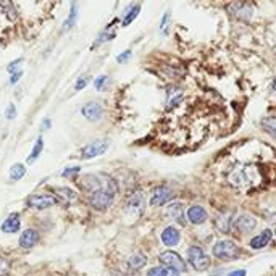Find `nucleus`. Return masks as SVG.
<instances>
[{
	"instance_id": "1",
	"label": "nucleus",
	"mask_w": 276,
	"mask_h": 276,
	"mask_svg": "<svg viewBox=\"0 0 276 276\" xmlns=\"http://www.w3.org/2000/svg\"><path fill=\"white\" fill-rule=\"evenodd\" d=\"M84 186L91 189L89 203L96 210H107L113 203L118 186L113 178L107 175H89L84 178Z\"/></svg>"
},
{
	"instance_id": "2",
	"label": "nucleus",
	"mask_w": 276,
	"mask_h": 276,
	"mask_svg": "<svg viewBox=\"0 0 276 276\" xmlns=\"http://www.w3.org/2000/svg\"><path fill=\"white\" fill-rule=\"evenodd\" d=\"M213 255L220 258V260H234L239 255V249H237V246L233 241L223 239L213 246Z\"/></svg>"
},
{
	"instance_id": "3",
	"label": "nucleus",
	"mask_w": 276,
	"mask_h": 276,
	"mask_svg": "<svg viewBox=\"0 0 276 276\" xmlns=\"http://www.w3.org/2000/svg\"><path fill=\"white\" fill-rule=\"evenodd\" d=\"M187 260H189V263L197 272H203V270H207L210 267V258L205 255V252L199 246L189 247V251H187Z\"/></svg>"
},
{
	"instance_id": "4",
	"label": "nucleus",
	"mask_w": 276,
	"mask_h": 276,
	"mask_svg": "<svg viewBox=\"0 0 276 276\" xmlns=\"http://www.w3.org/2000/svg\"><path fill=\"white\" fill-rule=\"evenodd\" d=\"M158 260H160V263H162V265H165L167 268H173V270H176V272H179V273L187 272L186 262L173 251L162 252V253H160V257H158Z\"/></svg>"
},
{
	"instance_id": "5",
	"label": "nucleus",
	"mask_w": 276,
	"mask_h": 276,
	"mask_svg": "<svg viewBox=\"0 0 276 276\" xmlns=\"http://www.w3.org/2000/svg\"><path fill=\"white\" fill-rule=\"evenodd\" d=\"M58 201L55 199L53 196H49V194H32L27 197V207L31 208H39V210H44V208H50L53 207L55 203Z\"/></svg>"
},
{
	"instance_id": "6",
	"label": "nucleus",
	"mask_w": 276,
	"mask_h": 276,
	"mask_svg": "<svg viewBox=\"0 0 276 276\" xmlns=\"http://www.w3.org/2000/svg\"><path fill=\"white\" fill-rule=\"evenodd\" d=\"M175 197V192L167 186H160L157 189H153L152 197H151V205L152 207H162L167 202H170Z\"/></svg>"
},
{
	"instance_id": "7",
	"label": "nucleus",
	"mask_w": 276,
	"mask_h": 276,
	"mask_svg": "<svg viewBox=\"0 0 276 276\" xmlns=\"http://www.w3.org/2000/svg\"><path fill=\"white\" fill-rule=\"evenodd\" d=\"M257 226V220L252 217V215H241V217H237L234 222H233V228L236 233H241V234H246V233H251V231Z\"/></svg>"
},
{
	"instance_id": "8",
	"label": "nucleus",
	"mask_w": 276,
	"mask_h": 276,
	"mask_svg": "<svg viewBox=\"0 0 276 276\" xmlns=\"http://www.w3.org/2000/svg\"><path fill=\"white\" fill-rule=\"evenodd\" d=\"M107 149H108V142L107 141H96V142H92V144L86 146L84 149H82L81 158H84V160L96 158L99 155H102V153L105 152Z\"/></svg>"
},
{
	"instance_id": "9",
	"label": "nucleus",
	"mask_w": 276,
	"mask_h": 276,
	"mask_svg": "<svg viewBox=\"0 0 276 276\" xmlns=\"http://www.w3.org/2000/svg\"><path fill=\"white\" fill-rule=\"evenodd\" d=\"M167 215L173 220V222L179 223L181 226H186V215H184V208L179 202H173L170 203L167 208Z\"/></svg>"
},
{
	"instance_id": "10",
	"label": "nucleus",
	"mask_w": 276,
	"mask_h": 276,
	"mask_svg": "<svg viewBox=\"0 0 276 276\" xmlns=\"http://www.w3.org/2000/svg\"><path fill=\"white\" fill-rule=\"evenodd\" d=\"M102 113H103V108L100 103L97 102H89L86 103L84 107H82V115L89 120V121H97L102 118Z\"/></svg>"
},
{
	"instance_id": "11",
	"label": "nucleus",
	"mask_w": 276,
	"mask_h": 276,
	"mask_svg": "<svg viewBox=\"0 0 276 276\" xmlns=\"http://www.w3.org/2000/svg\"><path fill=\"white\" fill-rule=\"evenodd\" d=\"M187 220H189L192 225H203L207 222L205 208L201 205H192L189 210H187Z\"/></svg>"
},
{
	"instance_id": "12",
	"label": "nucleus",
	"mask_w": 276,
	"mask_h": 276,
	"mask_svg": "<svg viewBox=\"0 0 276 276\" xmlns=\"http://www.w3.org/2000/svg\"><path fill=\"white\" fill-rule=\"evenodd\" d=\"M146 207V199H144V194H142L141 191H136L132 192L131 197L128 199V208L131 212H136V213H142Z\"/></svg>"
},
{
	"instance_id": "13",
	"label": "nucleus",
	"mask_w": 276,
	"mask_h": 276,
	"mask_svg": "<svg viewBox=\"0 0 276 276\" xmlns=\"http://www.w3.org/2000/svg\"><path fill=\"white\" fill-rule=\"evenodd\" d=\"M272 236H273L272 231H270V229H263L260 234L255 236L253 239H251V242H249L251 249L258 251V249H263V247H267L270 244V241H272Z\"/></svg>"
},
{
	"instance_id": "14",
	"label": "nucleus",
	"mask_w": 276,
	"mask_h": 276,
	"mask_svg": "<svg viewBox=\"0 0 276 276\" xmlns=\"http://www.w3.org/2000/svg\"><path fill=\"white\" fill-rule=\"evenodd\" d=\"M39 242V233L36 229H26L25 233H21L20 236V246L23 249H31Z\"/></svg>"
},
{
	"instance_id": "15",
	"label": "nucleus",
	"mask_w": 276,
	"mask_h": 276,
	"mask_svg": "<svg viewBox=\"0 0 276 276\" xmlns=\"http://www.w3.org/2000/svg\"><path fill=\"white\" fill-rule=\"evenodd\" d=\"M229 12L239 20H249L252 18V7L249 3H233L229 5Z\"/></svg>"
},
{
	"instance_id": "16",
	"label": "nucleus",
	"mask_w": 276,
	"mask_h": 276,
	"mask_svg": "<svg viewBox=\"0 0 276 276\" xmlns=\"http://www.w3.org/2000/svg\"><path fill=\"white\" fill-rule=\"evenodd\" d=\"M20 226H21L20 215L18 213H12V215H8L7 220L3 222L2 231H3V233H7V234H13V233H18Z\"/></svg>"
},
{
	"instance_id": "17",
	"label": "nucleus",
	"mask_w": 276,
	"mask_h": 276,
	"mask_svg": "<svg viewBox=\"0 0 276 276\" xmlns=\"http://www.w3.org/2000/svg\"><path fill=\"white\" fill-rule=\"evenodd\" d=\"M52 191L65 205H70V203H73L76 201V192L73 189H70V187H52Z\"/></svg>"
},
{
	"instance_id": "18",
	"label": "nucleus",
	"mask_w": 276,
	"mask_h": 276,
	"mask_svg": "<svg viewBox=\"0 0 276 276\" xmlns=\"http://www.w3.org/2000/svg\"><path fill=\"white\" fill-rule=\"evenodd\" d=\"M179 231L175 228V226H168V228H165V231L162 233V241L165 246L168 247H173L179 242Z\"/></svg>"
},
{
	"instance_id": "19",
	"label": "nucleus",
	"mask_w": 276,
	"mask_h": 276,
	"mask_svg": "<svg viewBox=\"0 0 276 276\" xmlns=\"http://www.w3.org/2000/svg\"><path fill=\"white\" fill-rule=\"evenodd\" d=\"M233 215L231 213H222L218 215L217 220H215V225H217L218 231H222V233H228L231 229V226H233Z\"/></svg>"
},
{
	"instance_id": "20",
	"label": "nucleus",
	"mask_w": 276,
	"mask_h": 276,
	"mask_svg": "<svg viewBox=\"0 0 276 276\" xmlns=\"http://www.w3.org/2000/svg\"><path fill=\"white\" fill-rule=\"evenodd\" d=\"M146 263H147V258L144 253H134V255H131L128 258V267H129V270H132V272L141 270Z\"/></svg>"
},
{
	"instance_id": "21",
	"label": "nucleus",
	"mask_w": 276,
	"mask_h": 276,
	"mask_svg": "<svg viewBox=\"0 0 276 276\" xmlns=\"http://www.w3.org/2000/svg\"><path fill=\"white\" fill-rule=\"evenodd\" d=\"M184 99V92L181 89H171L168 91V97H167V103H168V108L178 105V103L183 102Z\"/></svg>"
},
{
	"instance_id": "22",
	"label": "nucleus",
	"mask_w": 276,
	"mask_h": 276,
	"mask_svg": "<svg viewBox=\"0 0 276 276\" xmlns=\"http://www.w3.org/2000/svg\"><path fill=\"white\" fill-rule=\"evenodd\" d=\"M262 128L263 131L276 139V117H268L262 120Z\"/></svg>"
},
{
	"instance_id": "23",
	"label": "nucleus",
	"mask_w": 276,
	"mask_h": 276,
	"mask_svg": "<svg viewBox=\"0 0 276 276\" xmlns=\"http://www.w3.org/2000/svg\"><path fill=\"white\" fill-rule=\"evenodd\" d=\"M26 175V167L21 163H16L12 167V170H10V179L12 181H18L21 179L23 176Z\"/></svg>"
},
{
	"instance_id": "24",
	"label": "nucleus",
	"mask_w": 276,
	"mask_h": 276,
	"mask_svg": "<svg viewBox=\"0 0 276 276\" xmlns=\"http://www.w3.org/2000/svg\"><path fill=\"white\" fill-rule=\"evenodd\" d=\"M141 12V5H132L131 10L128 12V15L125 16V20H123V26H128L131 21H134L137 18V15H139Z\"/></svg>"
},
{
	"instance_id": "25",
	"label": "nucleus",
	"mask_w": 276,
	"mask_h": 276,
	"mask_svg": "<svg viewBox=\"0 0 276 276\" xmlns=\"http://www.w3.org/2000/svg\"><path fill=\"white\" fill-rule=\"evenodd\" d=\"M42 149H44V139H42V137H37L36 144H34V147H32V152H31V157H29V162H34V160L41 155Z\"/></svg>"
},
{
	"instance_id": "26",
	"label": "nucleus",
	"mask_w": 276,
	"mask_h": 276,
	"mask_svg": "<svg viewBox=\"0 0 276 276\" xmlns=\"http://www.w3.org/2000/svg\"><path fill=\"white\" fill-rule=\"evenodd\" d=\"M76 16H78V13H76V5L73 3V5H71L70 16H68V20H66V23H65V29H70V27H73V25L76 23Z\"/></svg>"
},
{
	"instance_id": "27",
	"label": "nucleus",
	"mask_w": 276,
	"mask_h": 276,
	"mask_svg": "<svg viewBox=\"0 0 276 276\" xmlns=\"http://www.w3.org/2000/svg\"><path fill=\"white\" fill-rule=\"evenodd\" d=\"M107 82H108L107 76H99V78L96 79V82H94V86H96L97 91H103V89H105V86H107Z\"/></svg>"
},
{
	"instance_id": "28",
	"label": "nucleus",
	"mask_w": 276,
	"mask_h": 276,
	"mask_svg": "<svg viewBox=\"0 0 276 276\" xmlns=\"http://www.w3.org/2000/svg\"><path fill=\"white\" fill-rule=\"evenodd\" d=\"M165 270H167V268H163V267H155V268H152L151 272H147L146 276H165Z\"/></svg>"
},
{
	"instance_id": "29",
	"label": "nucleus",
	"mask_w": 276,
	"mask_h": 276,
	"mask_svg": "<svg viewBox=\"0 0 276 276\" xmlns=\"http://www.w3.org/2000/svg\"><path fill=\"white\" fill-rule=\"evenodd\" d=\"M79 173V167H71V168H66L62 171V175L65 176V178H70V176L73 175H78Z\"/></svg>"
},
{
	"instance_id": "30",
	"label": "nucleus",
	"mask_w": 276,
	"mask_h": 276,
	"mask_svg": "<svg viewBox=\"0 0 276 276\" xmlns=\"http://www.w3.org/2000/svg\"><path fill=\"white\" fill-rule=\"evenodd\" d=\"M5 117H7L8 120L16 117V107L13 105V103H10V105L7 107V110H5Z\"/></svg>"
},
{
	"instance_id": "31",
	"label": "nucleus",
	"mask_w": 276,
	"mask_h": 276,
	"mask_svg": "<svg viewBox=\"0 0 276 276\" xmlns=\"http://www.w3.org/2000/svg\"><path fill=\"white\" fill-rule=\"evenodd\" d=\"M8 270H10L8 262L5 260V258H0V276L7 275V273H8Z\"/></svg>"
},
{
	"instance_id": "32",
	"label": "nucleus",
	"mask_w": 276,
	"mask_h": 276,
	"mask_svg": "<svg viewBox=\"0 0 276 276\" xmlns=\"http://www.w3.org/2000/svg\"><path fill=\"white\" fill-rule=\"evenodd\" d=\"M168 21H170V13L167 12L163 16V21H162V26H160V29H162L163 34H167V31H168Z\"/></svg>"
},
{
	"instance_id": "33",
	"label": "nucleus",
	"mask_w": 276,
	"mask_h": 276,
	"mask_svg": "<svg viewBox=\"0 0 276 276\" xmlns=\"http://www.w3.org/2000/svg\"><path fill=\"white\" fill-rule=\"evenodd\" d=\"M86 84H87V76H81L78 82H76V91H81L82 87H86Z\"/></svg>"
},
{
	"instance_id": "34",
	"label": "nucleus",
	"mask_w": 276,
	"mask_h": 276,
	"mask_svg": "<svg viewBox=\"0 0 276 276\" xmlns=\"http://www.w3.org/2000/svg\"><path fill=\"white\" fill-rule=\"evenodd\" d=\"M20 63H21V58L15 60L13 63H10V65H8V71H10V73H16V68H18Z\"/></svg>"
},
{
	"instance_id": "35",
	"label": "nucleus",
	"mask_w": 276,
	"mask_h": 276,
	"mask_svg": "<svg viewBox=\"0 0 276 276\" xmlns=\"http://www.w3.org/2000/svg\"><path fill=\"white\" fill-rule=\"evenodd\" d=\"M21 75H23V73H21V71H16V73H13V75H12V78H10V82H12V84H16V82L20 81Z\"/></svg>"
},
{
	"instance_id": "36",
	"label": "nucleus",
	"mask_w": 276,
	"mask_h": 276,
	"mask_svg": "<svg viewBox=\"0 0 276 276\" xmlns=\"http://www.w3.org/2000/svg\"><path fill=\"white\" fill-rule=\"evenodd\" d=\"M129 57H131V52H129V50H126L123 55H118V58H117V60H118L120 63H123V62H126V60H128Z\"/></svg>"
},
{
	"instance_id": "37",
	"label": "nucleus",
	"mask_w": 276,
	"mask_h": 276,
	"mask_svg": "<svg viewBox=\"0 0 276 276\" xmlns=\"http://www.w3.org/2000/svg\"><path fill=\"white\" fill-rule=\"evenodd\" d=\"M167 268V267H165ZM181 273L179 272H176V270H173V268H167L165 270V276H179Z\"/></svg>"
},
{
	"instance_id": "38",
	"label": "nucleus",
	"mask_w": 276,
	"mask_h": 276,
	"mask_svg": "<svg viewBox=\"0 0 276 276\" xmlns=\"http://www.w3.org/2000/svg\"><path fill=\"white\" fill-rule=\"evenodd\" d=\"M246 270H234V272H231L229 276H246Z\"/></svg>"
},
{
	"instance_id": "39",
	"label": "nucleus",
	"mask_w": 276,
	"mask_h": 276,
	"mask_svg": "<svg viewBox=\"0 0 276 276\" xmlns=\"http://www.w3.org/2000/svg\"><path fill=\"white\" fill-rule=\"evenodd\" d=\"M42 125H44V129H47V128H50V125H52V123H50V120L46 118V120H44V123H42Z\"/></svg>"
},
{
	"instance_id": "40",
	"label": "nucleus",
	"mask_w": 276,
	"mask_h": 276,
	"mask_svg": "<svg viewBox=\"0 0 276 276\" xmlns=\"http://www.w3.org/2000/svg\"><path fill=\"white\" fill-rule=\"evenodd\" d=\"M273 91L276 92V78H275V82H273Z\"/></svg>"
},
{
	"instance_id": "41",
	"label": "nucleus",
	"mask_w": 276,
	"mask_h": 276,
	"mask_svg": "<svg viewBox=\"0 0 276 276\" xmlns=\"http://www.w3.org/2000/svg\"><path fill=\"white\" fill-rule=\"evenodd\" d=\"M275 233H276V231H275Z\"/></svg>"
}]
</instances>
